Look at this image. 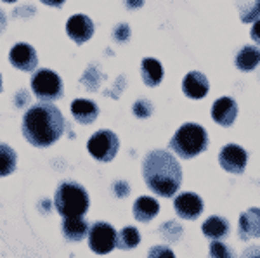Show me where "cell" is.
<instances>
[{"label":"cell","instance_id":"6da1fadb","mask_svg":"<svg viewBox=\"0 0 260 258\" xmlns=\"http://www.w3.org/2000/svg\"><path fill=\"white\" fill-rule=\"evenodd\" d=\"M64 116L54 104H35L24 113L23 135L35 148H49L64 132Z\"/></svg>","mask_w":260,"mask_h":258},{"label":"cell","instance_id":"7a4b0ae2","mask_svg":"<svg viewBox=\"0 0 260 258\" xmlns=\"http://www.w3.org/2000/svg\"><path fill=\"white\" fill-rule=\"evenodd\" d=\"M142 177L154 194L172 198L182 182V168L172 153L154 149L142 161Z\"/></svg>","mask_w":260,"mask_h":258},{"label":"cell","instance_id":"3957f363","mask_svg":"<svg viewBox=\"0 0 260 258\" xmlns=\"http://www.w3.org/2000/svg\"><path fill=\"white\" fill-rule=\"evenodd\" d=\"M208 148V134L198 123H184L170 139V149L182 160H192Z\"/></svg>","mask_w":260,"mask_h":258},{"label":"cell","instance_id":"277c9868","mask_svg":"<svg viewBox=\"0 0 260 258\" xmlns=\"http://www.w3.org/2000/svg\"><path fill=\"white\" fill-rule=\"evenodd\" d=\"M54 205L61 217H83L90 206V199L87 191L77 182L66 180L59 184L54 196Z\"/></svg>","mask_w":260,"mask_h":258},{"label":"cell","instance_id":"5b68a950","mask_svg":"<svg viewBox=\"0 0 260 258\" xmlns=\"http://www.w3.org/2000/svg\"><path fill=\"white\" fill-rule=\"evenodd\" d=\"M31 90L40 101H57L62 95V80L52 69H37L31 77Z\"/></svg>","mask_w":260,"mask_h":258},{"label":"cell","instance_id":"8992f818","mask_svg":"<svg viewBox=\"0 0 260 258\" xmlns=\"http://www.w3.org/2000/svg\"><path fill=\"white\" fill-rule=\"evenodd\" d=\"M118 148H120L118 135L111 130L95 132L89 139V142H87V149H89L90 156L95 158L98 161H104V163L115 160Z\"/></svg>","mask_w":260,"mask_h":258},{"label":"cell","instance_id":"52a82bcc","mask_svg":"<svg viewBox=\"0 0 260 258\" xmlns=\"http://www.w3.org/2000/svg\"><path fill=\"white\" fill-rule=\"evenodd\" d=\"M116 231L106 222H95L89 231V246L98 255H106L116 248Z\"/></svg>","mask_w":260,"mask_h":258},{"label":"cell","instance_id":"ba28073f","mask_svg":"<svg viewBox=\"0 0 260 258\" xmlns=\"http://www.w3.org/2000/svg\"><path fill=\"white\" fill-rule=\"evenodd\" d=\"M246 161H248V153L238 144H228L220 149L219 155V163L225 172L240 175L245 172Z\"/></svg>","mask_w":260,"mask_h":258},{"label":"cell","instance_id":"9c48e42d","mask_svg":"<svg viewBox=\"0 0 260 258\" xmlns=\"http://www.w3.org/2000/svg\"><path fill=\"white\" fill-rule=\"evenodd\" d=\"M174 208L177 215L184 220L198 218L203 211V199L194 193H180L174 199Z\"/></svg>","mask_w":260,"mask_h":258},{"label":"cell","instance_id":"30bf717a","mask_svg":"<svg viewBox=\"0 0 260 258\" xmlns=\"http://www.w3.org/2000/svg\"><path fill=\"white\" fill-rule=\"evenodd\" d=\"M66 33L73 42H77L78 45L85 44L92 39L94 35V23L89 16L85 14H75L71 16L66 23Z\"/></svg>","mask_w":260,"mask_h":258},{"label":"cell","instance_id":"8fae6325","mask_svg":"<svg viewBox=\"0 0 260 258\" xmlns=\"http://www.w3.org/2000/svg\"><path fill=\"white\" fill-rule=\"evenodd\" d=\"M9 61L14 68L23 71H33L39 64L37 51L28 44H16L9 52Z\"/></svg>","mask_w":260,"mask_h":258},{"label":"cell","instance_id":"7c38bea8","mask_svg":"<svg viewBox=\"0 0 260 258\" xmlns=\"http://www.w3.org/2000/svg\"><path fill=\"white\" fill-rule=\"evenodd\" d=\"M238 116V104L233 97H220L213 102L212 106V118L215 123L222 125V127H231L236 122Z\"/></svg>","mask_w":260,"mask_h":258},{"label":"cell","instance_id":"4fadbf2b","mask_svg":"<svg viewBox=\"0 0 260 258\" xmlns=\"http://www.w3.org/2000/svg\"><path fill=\"white\" fill-rule=\"evenodd\" d=\"M210 90L208 78L200 71H189L182 80V92L189 99H203Z\"/></svg>","mask_w":260,"mask_h":258},{"label":"cell","instance_id":"5bb4252c","mask_svg":"<svg viewBox=\"0 0 260 258\" xmlns=\"http://www.w3.org/2000/svg\"><path fill=\"white\" fill-rule=\"evenodd\" d=\"M240 239L260 238V208H248L240 215Z\"/></svg>","mask_w":260,"mask_h":258},{"label":"cell","instance_id":"9a60e30c","mask_svg":"<svg viewBox=\"0 0 260 258\" xmlns=\"http://www.w3.org/2000/svg\"><path fill=\"white\" fill-rule=\"evenodd\" d=\"M71 115L82 125H90L95 122L99 115V107L94 101H87V99H77L71 102Z\"/></svg>","mask_w":260,"mask_h":258},{"label":"cell","instance_id":"2e32d148","mask_svg":"<svg viewBox=\"0 0 260 258\" xmlns=\"http://www.w3.org/2000/svg\"><path fill=\"white\" fill-rule=\"evenodd\" d=\"M158 211H160V205L156 199L149 196H141L134 203V217L139 222H151L158 215Z\"/></svg>","mask_w":260,"mask_h":258},{"label":"cell","instance_id":"e0dca14e","mask_svg":"<svg viewBox=\"0 0 260 258\" xmlns=\"http://www.w3.org/2000/svg\"><path fill=\"white\" fill-rule=\"evenodd\" d=\"M89 224L82 217H68L62 222V234L68 241H82L85 236H89Z\"/></svg>","mask_w":260,"mask_h":258},{"label":"cell","instance_id":"ac0fdd59","mask_svg":"<svg viewBox=\"0 0 260 258\" xmlns=\"http://www.w3.org/2000/svg\"><path fill=\"white\" fill-rule=\"evenodd\" d=\"M141 73H142V80L148 87H156L160 85L163 80V66L160 61L153 59V57H146L142 59L141 64Z\"/></svg>","mask_w":260,"mask_h":258},{"label":"cell","instance_id":"d6986e66","mask_svg":"<svg viewBox=\"0 0 260 258\" xmlns=\"http://www.w3.org/2000/svg\"><path fill=\"white\" fill-rule=\"evenodd\" d=\"M201 229H203V234L207 236L208 239L219 241L229 234L231 226L224 217H210V218L205 220Z\"/></svg>","mask_w":260,"mask_h":258},{"label":"cell","instance_id":"ffe728a7","mask_svg":"<svg viewBox=\"0 0 260 258\" xmlns=\"http://www.w3.org/2000/svg\"><path fill=\"white\" fill-rule=\"evenodd\" d=\"M260 64V49L257 45H246L236 56V66L241 71H253Z\"/></svg>","mask_w":260,"mask_h":258},{"label":"cell","instance_id":"44dd1931","mask_svg":"<svg viewBox=\"0 0 260 258\" xmlns=\"http://www.w3.org/2000/svg\"><path fill=\"white\" fill-rule=\"evenodd\" d=\"M16 170V153L11 145L0 144V177L11 175Z\"/></svg>","mask_w":260,"mask_h":258},{"label":"cell","instance_id":"7402d4cb","mask_svg":"<svg viewBox=\"0 0 260 258\" xmlns=\"http://www.w3.org/2000/svg\"><path fill=\"white\" fill-rule=\"evenodd\" d=\"M141 243V234L136 227H125L121 229L116 236V246L120 249H132Z\"/></svg>","mask_w":260,"mask_h":258},{"label":"cell","instance_id":"603a6c76","mask_svg":"<svg viewBox=\"0 0 260 258\" xmlns=\"http://www.w3.org/2000/svg\"><path fill=\"white\" fill-rule=\"evenodd\" d=\"M240 19L243 23H255L260 18V0H253V2H240Z\"/></svg>","mask_w":260,"mask_h":258},{"label":"cell","instance_id":"cb8c5ba5","mask_svg":"<svg viewBox=\"0 0 260 258\" xmlns=\"http://www.w3.org/2000/svg\"><path fill=\"white\" fill-rule=\"evenodd\" d=\"M208 258H236L234 251L229 246H225L220 241H212L210 251H208Z\"/></svg>","mask_w":260,"mask_h":258},{"label":"cell","instance_id":"d4e9b609","mask_svg":"<svg viewBox=\"0 0 260 258\" xmlns=\"http://www.w3.org/2000/svg\"><path fill=\"white\" fill-rule=\"evenodd\" d=\"M151 113H153V104L146 101V99H139L134 104V115L137 118H148V116H151Z\"/></svg>","mask_w":260,"mask_h":258},{"label":"cell","instance_id":"484cf974","mask_svg":"<svg viewBox=\"0 0 260 258\" xmlns=\"http://www.w3.org/2000/svg\"><path fill=\"white\" fill-rule=\"evenodd\" d=\"M148 258H175V255L169 246H153L149 249Z\"/></svg>","mask_w":260,"mask_h":258},{"label":"cell","instance_id":"4316f807","mask_svg":"<svg viewBox=\"0 0 260 258\" xmlns=\"http://www.w3.org/2000/svg\"><path fill=\"white\" fill-rule=\"evenodd\" d=\"M128 35H130V30H128L127 24H120V26H116V30H115V39L116 40L125 42L128 39Z\"/></svg>","mask_w":260,"mask_h":258},{"label":"cell","instance_id":"83f0119b","mask_svg":"<svg viewBox=\"0 0 260 258\" xmlns=\"http://www.w3.org/2000/svg\"><path fill=\"white\" fill-rule=\"evenodd\" d=\"M241 258H260V246H250L243 251Z\"/></svg>","mask_w":260,"mask_h":258},{"label":"cell","instance_id":"f1b7e54d","mask_svg":"<svg viewBox=\"0 0 260 258\" xmlns=\"http://www.w3.org/2000/svg\"><path fill=\"white\" fill-rule=\"evenodd\" d=\"M250 35H251V39H253L255 44H257L258 47H260V19H257V21L253 23V28H251V33H250Z\"/></svg>","mask_w":260,"mask_h":258},{"label":"cell","instance_id":"f546056e","mask_svg":"<svg viewBox=\"0 0 260 258\" xmlns=\"http://www.w3.org/2000/svg\"><path fill=\"white\" fill-rule=\"evenodd\" d=\"M125 4H127L128 9H139L144 4V0H125Z\"/></svg>","mask_w":260,"mask_h":258},{"label":"cell","instance_id":"4dcf8cb0","mask_svg":"<svg viewBox=\"0 0 260 258\" xmlns=\"http://www.w3.org/2000/svg\"><path fill=\"white\" fill-rule=\"evenodd\" d=\"M40 2L45 4V6H50V7H61L66 0H40Z\"/></svg>","mask_w":260,"mask_h":258},{"label":"cell","instance_id":"1f68e13d","mask_svg":"<svg viewBox=\"0 0 260 258\" xmlns=\"http://www.w3.org/2000/svg\"><path fill=\"white\" fill-rule=\"evenodd\" d=\"M4 2H9V4H12V2H16V0H4Z\"/></svg>","mask_w":260,"mask_h":258},{"label":"cell","instance_id":"d6a6232c","mask_svg":"<svg viewBox=\"0 0 260 258\" xmlns=\"http://www.w3.org/2000/svg\"><path fill=\"white\" fill-rule=\"evenodd\" d=\"M0 90H2V78H0Z\"/></svg>","mask_w":260,"mask_h":258}]
</instances>
